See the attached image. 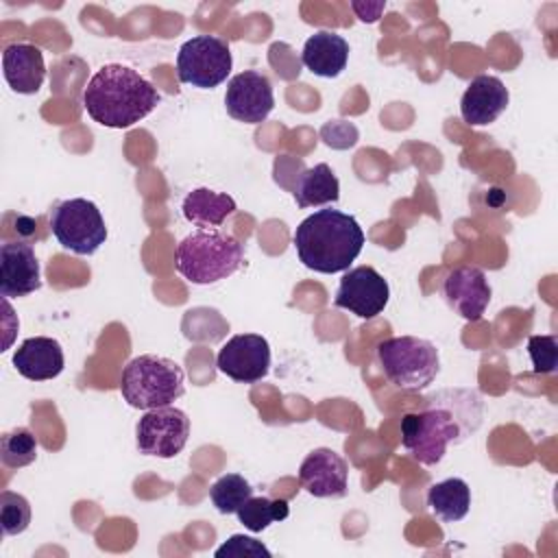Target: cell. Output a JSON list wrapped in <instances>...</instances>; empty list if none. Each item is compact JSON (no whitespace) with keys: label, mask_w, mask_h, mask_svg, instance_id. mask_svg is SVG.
Masks as SVG:
<instances>
[{"label":"cell","mask_w":558,"mask_h":558,"mask_svg":"<svg viewBox=\"0 0 558 558\" xmlns=\"http://www.w3.org/2000/svg\"><path fill=\"white\" fill-rule=\"evenodd\" d=\"M159 105V92L133 68L102 65L83 89L87 116L109 129H129Z\"/></svg>","instance_id":"6da1fadb"},{"label":"cell","mask_w":558,"mask_h":558,"mask_svg":"<svg viewBox=\"0 0 558 558\" xmlns=\"http://www.w3.org/2000/svg\"><path fill=\"white\" fill-rule=\"evenodd\" d=\"M292 242L305 268L333 275L349 270L357 259L364 246V231L344 211L318 209L296 227Z\"/></svg>","instance_id":"7a4b0ae2"},{"label":"cell","mask_w":558,"mask_h":558,"mask_svg":"<svg viewBox=\"0 0 558 558\" xmlns=\"http://www.w3.org/2000/svg\"><path fill=\"white\" fill-rule=\"evenodd\" d=\"M244 259V246L220 229H198L177 246V270L196 286L231 277Z\"/></svg>","instance_id":"3957f363"},{"label":"cell","mask_w":558,"mask_h":558,"mask_svg":"<svg viewBox=\"0 0 558 558\" xmlns=\"http://www.w3.org/2000/svg\"><path fill=\"white\" fill-rule=\"evenodd\" d=\"M120 392L131 408H163L183 397L185 375L174 360L153 353L137 355L122 368Z\"/></svg>","instance_id":"277c9868"},{"label":"cell","mask_w":558,"mask_h":558,"mask_svg":"<svg viewBox=\"0 0 558 558\" xmlns=\"http://www.w3.org/2000/svg\"><path fill=\"white\" fill-rule=\"evenodd\" d=\"M377 360L390 384L401 390L427 388L440 368L438 349L416 336H395L377 344Z\"/></svg>","instance_id":"5b68a950"},{"label":"cell","mask_w":558,"mask_h":558,"mask_svg":"<svg viewBox=\"0 0 558 558\" xmlns=\"http://www.w3.org/2000/svg\"><path fill=\"white\" fill-rule=\"evenodd\" d=\"M50 231L65 251L76 255H94L107 240L105 218L87 198H68L54 205Z\"/></svg>","instance_id":"8992f818"},{"label":"cell","mask_w":558,"mask_h":558,"mask_svg":"<svg viewBox=\"0 0 558 558\" xmlns=\"http://www.w3.org/2000/svg\"><path fill=\"white\" fill-rule=\"evenodd\" d=\"M460 436V425L449 410L432 408L410 412L401 418V445L421 464L434 466L442 460L447 445Z\"/></svg>","instance_id":"52a82bcc"},{"label":"cell","mask_w":558,"mask_h":558,"mask_svg":"<svg viewBox=\"0 0 558 558\" xmlns=\"http://www.w3.org/2000/svg\"><path fill=\"white\" fill-rule=\"evenodd\" d=\"M233 59L225 39L214 35H196L187 39L177 54V76L181 83L211 89L227 81Z\"/></svg>","instance_id":"ba28073f"},{"label":"cell","mask_w":558,"mask_h":558,"mask_svg":"<svg viewBox=\"0 0 558 558\" xmlns=\"http://www.w3.org/2000/svg\"><path fill=\"white\" fill-rule=\"evenodd\" d=\"M190 436V418L183 410L163 405L146 410L135 425V445L140 453L155 458H174L183 451Z\"/></svg>","instance_id":"9c48e42d"},{"label":"cell","mask_w":558,"mask_h":558,"mask_svg":"<svg viewBox=\"0 0 558 558\" xmlns=\"http://www.w3.org/2000/svg\"><path fill=\"white\" fill-rule=\"evenodd\" d=\"M388 299V281L373 266H355L342 275L333 303L360 318H375Z\"/></svg>","instance_id":"30bf717a"},{"label":"cell","mask_w":558,"mask_h":558,"mask_svg":"<svg viewBox=\"0 0 558 558\" xmlns=\"http://www.w3.org/2000/svg\"><path fill=\"white\" fill-rule=\"evenodd\" d=\"M216 366L222 375L240 384H255L268 375L270 347L259 333H238L222 344L216 357Z\"/></svg>","instance_id":"8fae6325"},{"label":"cell","mask_w":558,"mask_h":558,"mask_svg":"<svg viewBox=\"0 0 558 558\" xmlns=\"http://www.w3.org/2000/svg\"><path fill=\"white\" fill-rule=\"evenodd\" d=\"M225 107H227V113L238 122H244V124L264 122L275 107V94L268 76L257 70H244L235 74L227 83Z\"/></svg>","instance_id":"7c38bea8"},{"label":"cell","mask_w":558,"mask_h":558,"mask_svg":"<svg viewBox=\"0 0 558 558\" xmlns=\"http://www.w3.org/2000/svg\"><path fill=\"white\" fill-rule=\"evenodd\" d=\"M349 466L340 453L318 447L305 456L299 466V482L312 497H344Z\"/></svg>","instance_id":"4fadbf2b"},{"label":"cell","mask_w":558,"mask_h":558,"mask_svg":"<svg viewBox=\"0 0 558 558\" xmlns=\"http://www.w3.org/2000/svg\"><path fill=\"white\" fill-rule=\"evenodd\" d=\"M442 296L464 320H480L490 303V286L480 268L458 266L445 277Z\"/></svg>","instance_id":"5bb4252c"},{"label":"cell","mask_w":558,"mask_h":558,"mask_svg":"<svg viewBox=\"0 0 558 558\" xmlns=\"http://www.w3.org/2000/svg\"><path fill=\"white\" fill-rule=\"evenodd\" d=\"M41 288V272L28 242H4L0 246V294L28 296Z\"/></svg>","instance_id":"9a60e30c"},{"label":"cell","mask_w":558,"mask_h":558,"mask_svg":"<svg viewBox=\"0 0 558 558\" xmlns=\"http://www.w3.org/2000/svg\"><path fill=\"white\" fill-rule=\"evenodd\" d=\"M510 94L508 87L501 83V78L490 74L475 76L460 100V113L462 120L471 126H486L495 122L508 107Z\"/></svg>","instance_id":"2e32d148"},{"label":"cell","mask_w":558,"mask_h":558,"mask_svg":"<svg viewBox=\"0 0 558 558\" xmlns=\"http://www.w3.org/2000/svg\"><path fill=\"white\" fill-rule=\"evenodd\" d=\"M13 366L31 381H48L61 375L65 366L59 340L48 336L26 338L13 353Z\"/></svg>","instance_id":"e0dca14e"},{"label":"cell","mask_w":558,"mask_h":558,"mask_svg":"<svg viewBox=\"0 0 558 558\" xmlns=\"http://www.w3.org/2000/svg\"><path fill=\"white\" fill-rule=\"evenodd\" d=\"M2 72L13 92L37 94L46 78L44 54L33 44H11L2 52Z\"/></svg>","instance_id":"ac0fdd59"},{"label":"cell","mask_w":558,"mask_h":558,"mask_svg":"<svg viewBox=\"0 0 558 558\" xmlns=\"http://www.w3.org/2000/svg\"><path fill=\"white\" fill-rule=\"evenodd\" d=\"M303 65L323 78H336L349 61V44L342 35L333 31H318L307 37L303 52Z\"/></svg>","instance_id":"d6986e66"},{"label":"cell","mask_w":558,"mask_h":558,"mask_svg":"<svg viewBox=\"0 0 558 558\" xmlns=\"http://www.w3.org/2000/svg\"><path fill=\"white\" fill-rule=\"evenodd\" d=\"M183 216L187 222L201 227V229H216L220 227L238 207L235 201L225 194L209 187H196L183 198Z\"/></svg>","instance_id":"ffe728a7"},{"label":"cell","mask_w":558,"mask_h":558,"mask_svg":"<svg viewBox=\"0 0 558 558\" xmlns=\"http://www.w3.org/2000/svg\"><path fill=\"white\" fill-rule=\"evenodd\" d=\"M340 198V181L327 163L305 168L294 185V201L301 209L329 205Z\"/></svg>","instance_id":"44dd1931"},{"label":"cell","mask_w":558,"mask_h":558,"mask_svg":"<svg viewBox=\"0 0 558 558\" xmlns=\"http://www.w3.org/2000/svg\"><path fill=\"white\" fill-rule=\"evenodd\" d=\"M427 506L445 523L460 521L471 508V488L460 477L436 482L427 490Z\"/></svg>","instance_id":"7402d4cb"},{"label":"cell","mask_w":558,"mask_h":558,"mask_svg":"<svg viewBox=\"0 0 558 558\" xmlns=\"http://www.w3.org/2000/svg\"><path fill=\"white\" fill-rule=\"evenodd\" d=\"M238 521L251 530L262 532L275 521H283L290 514V506L286 499H270V497H248L244 506L235 512Z\"/></svg>","instance_id":"603a6c76"},{"label":"cell","mask_w":558,"mask_h":558,"mask_svg":"<svg viewBox=\"0 0 558 558\" xmlns=\"http://www.w3.org/2000/svg\"><path fill=\"white\" fill-rule=\"evenodd\" d=\"M209 497L220 514H235L253 497V486L240 473H227L211 484Z\"/></svg>","instance_id":"cb8c5ba5"},{"label":"cell","mask_w":558,"mask_h":558,"mask_svg":"<svg viewBox=\"0 0 558 558\" xmlns=\"http://www.w3.org/2000/svg\"><path fill=\"white\" fill-rule=\"evenodd\" d=\"M37 440L26 427H15L4 432L0 438V460L7 469H22L35 462Z\"/></svg>","instance_id":"d4e9b609"},{"label":"cell","mask_w":558,"mask_h":558,"mask_svg":"<svg viewBox=\"0 0 558 558\" xmlns=\"http://www.w3.org/2000/svg\"><path fill=\"white\" fill-rule=\"evenodd\" d=\"M0 525L4 536H17L31 525V504L13 490L0 493Z\"/></svg>","instance_id":"484cf974"},{"label":"cell","mask_w":558,"mask_h":558,"mask_svg":"<svg viewBox=\"0 0 558 558\" xmlns=\"http://www.w3.org/2000/svg\"><path fill=\"white\" fill-rule=\"evenodd\" d=\"M527 353L534 373H554L558 362V340L556 336H530Z\"/></svg>","instance_id":"4316f807"},{"label":"cell","mask_w":558,"mask_h":558,"mask_svg":"<svg viewBox=\"0 0 558 558\" xmlns=\"http://www.w3.org/2000/svg\"><path fill=\"white\" fill-rule=\"evenodd\" d=\"M216 558H270V549L262 543V541H255L251 536H244V534H233L229 536L216 551Z\"/></svg>","instance_id":"83f0119b"},{"label":"cell","mask_w":558,"mask_h":558,"mask_svg":"<svg viewBox=\"0 0 558 558\" xmlns=\"http://www.w3.org/2000/svg\"><path fill=\"white\" fill-rule=\"evenodd\" d=\"M325 144L333 146V148H347V146H353L357 142V131L353 124L349 122H342V120H333V122H327L320 131Z\"/></svg>","instance_id":"f1b7e54d"},{"label":"cell","mask_w":558,"mask_h":558,"mask_svg":"<svg viewBox=\"0 0 558 558\" xmlns=\"http://www.w3.org/2000/svg\"><path fill=\"white\" fill-rule=\"evenodd\" d=\"M351 9L355 11V15L362 20V22H377L381 11L386 9V2H351Z\"/></svg>","instance_id":"f546056e"}]
</instances>
